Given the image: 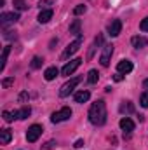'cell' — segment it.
Wrapping results in <instances>:
<instances>
[{
    "label": "cell",
    "mask_w": 148,
    "mask_h": 150,
    "mask_svg": "<svg viewBox=\"0 0 148 150\" xmlns=\"http://www.w3.org/2000/svg\"><path fill=\"white\" fill-rule=\"evenodd\" d=\"M89 120L94 126H103L106 122V105L103 100H98L89 108Z\"/></svg>",
    "instance_id": "6da1fadb"
},
{
    "label": "cell",
    "mask_w": 148,
    "mask_h": 150,
    "mask_svg": "<svg viewBox=\"0 0 148 150\" xmlns=\"http://www.w3.org/2000/svg\"><path fill=\"white\" fill-rule=\"evenodd\" d=\"M80 80H82L80 77H73V79H70L68 82H65V84L61 86V89H59V96H61V98L68 96V94H70V93L73 91L75 87L78 86V82H80Z\"/></svg>",
    "instance_id": "7a4b0ae2"
},
{
    "label": "cell",
    "mask_w": 148,
    "mask_h": 150,
    "mask_svg": "<svg viewBox=\"0 0 148 150\" xmlns=\"http://www.w3.org/2000/svg\"><path fill=\"white\" fill-rule=\"evenodd\" d=\"M72 117V108H68V107H65V108H61V110H58V112H54L51 115V120L54 122V124H58V122H63V120H68Z\"/></svg>",
    "instance_id": "3957f363"
},
{
    "label": "cell",
    "mask_w": 148,
    "mask_h": 150,
    "mask_svg": "<svg viewBox=\"0 0 148 150\" xmlns=\"http://www.w3.org/2000/svg\"><path fill=\"white\" fill-rule=\"evenodd\" d=\"M80 45H82V37H77V40H73V42L65 49V52L61 54V59H68L70 56H73L75 52L80 49Z\"/></svg>",
    "instance_id": "277c9868"
},
{
    "label": "cell",
    "mask_w": 148,
    "mask_h": 150,
    "mask_svg": "<svg viewBox=\"0 0 148 150\" xmlns=\"http://www.w3.org/2000/svg\"><path fill=\"white\" fill-rule=\"evenodd\" d=\"M42 126H38V124H33V126H30L28 127V131H26V140L30 142V143H35L38 138H40V134H42Z\"/></svg>",
    "instance_id": "5b68a950"
},
{
    "label": "cell",
    "mask_w": 148,
    "mask_h": 150,
    "mask_svg": "<svg viewBox=\"0 0 148 150\" xmlns=\"http://www.w3.org/2000/svg\"><path fill=\"white\" fill-rule=\"evenodd\" d=\"M18 19H19L18 12H4L0 16V25H2V28H7L9 25H14Z\"/></svg>",
    "instance_id": "8992f818"
},
{
    "label": "cell",
    "mask_w": 148,
    "mask_h": 150,
    "mask_svg": "<svg viewBox=\"0 0 148 150\" xmlns=\"http://www.w3.org/2000/svg\"><path fill=\"white\" fill-rule=\"evenodd\" d=\"M111 54H113V45H111V44H106V45L103 47L101 56H99V63H101V67H108V65H110Z\"/></svg>",
    "instance_id": "52a82bcc"
},
{
    "label": "cell",
    "mask_w": 148,
    "mask_h": 150,
    "mask_svg": "<svg viewBox=\"0 0 148 150\" xmlns=\"http://www.w3.org/2000/svg\"><path fill=\"white\" fill-rule=\"evenodd\" d=\"M80 63H82V59H80V58H75V59H72L70 63H66V65L63 67L61 74H63V75H72V74L75 72V70H77V68L80 67Z\"/></svg>",
    "instance_id": "ba28073f"
},
{
    "label": "cell",
    "mask_w": 148,
    "mask_h": 150,
    "mask_svg": "<svg viewBox=\"0 0 148 150\" xmlns=\"http://www.w3.org/2000/svg\"><path fill=\"white\" fill-rule=\"evenodd\" d=\"M120 32H122V21L120 19H113L108 25V35L110 37H118Z\"/></svg>",
    "instance_id": "9c48e42d"
},
{
    "label": "cell",
    "mask_w": 148,
    "mask_h": 150,
    "mask_svg": "<svg viewBox=\"0 0 148 150\" xmlns=\"http://www.w3.org/2000/svg\"><path fill=\"white\" fill-rule=\"evenodd\" d=\"M132 68H134V67H132V63H131L129 59H122V61L117 65L118 74H124V75H125V74H131V72H132Z\"/></svg>",
    "instance_id": "30bf717a"
},
{
    "label": "cell",
    "mask_w": 148,
    "mask_h": 150,
    "mask_svg": "<svg viewBox=\"0 0 148 150\" xmlns=\"http://www.w3.org/2000/svg\"><path fill=\"white\" fill-rule=\"evenodd\" d=\"M118 124H120V129H122V131H125V133H131V131H134V122H132L129 117H122Z\"/></svg>",
    "instance_id": "8fae6325"
},
{
    "label": "cell",
    "mask_w": 148,
    "mask_h": 150,
    "mask_svg": "<svg viewBox=\"0 0 148 150\" xmlns=\"http://www.w3.org/2000/svg\"><path fill=\"white\" fill-rule=\"evenodd\" d=\"M131 44H132V47H136V49H143V47H147L148 45V38L136 35V37L131 38Z\"/></svg>",
    "instance_id": "7c38bea8"
},
{
    "label": "cell",
    "mask_w": 148,
    "mask_h": 150,
    "mask_svg": "<svg viewBox=\"0 0 148 150\" xmlns=\"http://www.w3.org/2000/svg\"><path fill=\"white\" fill-rule=\"evenodd\" d=\"M52 18V9H42L38 14V23H49Z\"/></svg>",
    "instance_id": "4fadbf2b"
},
{
    "label": "cell",
    "mask_w": 148,
    "mask_h": 150,
    "mask_svg": "<svg viewBox=\"0 0 148 150\" xmlns=\"http://www.w3.org/2000/svg\"><path fill=\"white\" fill-rule=\"evenodd\" d=\"M89 98H91V93L89 91H78L75 94V101L77 103H85V101H89Z\"/></svg>",
    "instance_id": "5bb4252c"
},
{
    "label": "cell",
    "mask_w": 148,
    "mask_h": 150,
    "mask_svg": "<svg viewBox=\"0 0 148 150\" xmlns=\"http://www.w3.org/2000/svg\"><path fill=\"white\" fill-rule=\"evenodd\" d=\"M11 140H12L11 129H2V131H0V143H2V145H7Z\"/></svg>",
    "instance_id": "9a60e30c"
},
{
    "label": "cell",
    "mask_w": 148,
    "mask_h": 150,
    "mask_svg": "<svg viewBox=\"0 0 148 150\" xmlns=\"http://www.w3.org/2000/svg\"><path fill=\"white\" fill-rule=\"evenodd\" d=\"M9 52H11V45H5L4 51H2V58H0V72H4V68H5V63H7V56H9Z\"/></svg>",
    "instance_id": "2e32d148"
},
{
    "label": "cell",
    "mask_w": 148,
    "mask_h": 150,
    "mask_svg": "<svg viewBox=\"0 0 148 150\" xmlns=\"http://www.w3.org/2000/svg\"><path fill=\"white\" fill-rule=\"evenodd\" d=\"M58 74H59V70H58L56 67H49V68L45 70L44 77H45V80H54V79L58 77Z\"/></svg>",
    "instance_id": "e0dca14e"
},
{
    "label": "cell",
    "mask_w": 148,
    "mask_h": 150,
    "mask_svg": "<svg viewBox=\"0 0 148 150\" xmlns=\"http://www.w3.org/2000/svg\"><path fill=\"white\" fill-rule=\"evenodd\" d=\"M70 33L72 35H77V37H80V19H73V23L70 25Z\"/></svg>",
    "instance_id": "ac0fdd59"
},
{
    "label": "cell",
    "mask_w": 148,
    "mask_h": 150,
    "mask_svg": "<svg viewBox=\"0 0 148 150\" xmlns=\"http://www.w3.org/2000/svg\"><path fill=\"white\" fill-rule=\"evenodd\" d=\"M98 79H99L98 70H91V72L87 74V82H89V84H96V82H98Z\"/></svg>",
    "instance_id": "d6986e66"
},
{
    "label": "cell",
    "mask_w": 148,
    "mask_h": 150,
    "mask_svg": "<svg viewBox=\"0 0 148 150\" xmlns=\"http://www.w3.org/2000/svg\"><path fill=\"white\" fill-rule=\"evenodd\" d=\"M32 113V108L30 107H23L21 110H18V119H28Z\"/></svg>",
    "instance_id": "ffe728a7"
},
{
    "label": "cell",
    "mask_w": 148,
    "mask_h": 150,
    "mask_svg": "<svg viewBox=\"0 0 148 150\" xmlns=\"http://www.w3.org/2000/svg\"><path fill=\"white\" fill-rule=\"evenodd\" d=\"M2 115H4V120H5V122H12L14 119H18V110H14V112H7V110H5Z\"/></svg>",
    "instance_id": "44dd1931"
},
{
    "label": "cell",
    "mask_w": 148,
    "mask_h": 150,
    "mask_svg": "<svg viewBox=\"0 0 148 150\" xmlns=\"http://www.w3.org/2000/svg\"><path fill=\"white\" fill-rule=\"evenodd\" d=\"M42 63H44V58L35 56V58L32 59V68H33V70H37V68H40V67H42Z\"/></svg>",
    "instance_id": "7402d4cb"
},
{
    "label": "cell",
    "mask_w": 148,
    "mask_h": 150,
    "mask_svg": "<svg viewBox=\"0 0 148 150\" xmlns=\"http://www.w3.org/2000/svg\"><path fill=\"white\" fill-rule=\"evenodd\" d=\"M120 112H127V113L134 112V107H132V103H131V101H124V105L120 107Z\"/></svg>",
    "instance_id": "603a6c76"
},
{
    "label": "cell",
    "mask_w": 148,
    "mask_h": 150,
    "mask_svg": "<svg viewBox=\"0 0 148 150\" xmlns=\"http://www.w3.org/2000/svg\"><path fill=\"white\" fill-rule=\"evenodd\" d=\"M14 7H16L18 11H25V9H28V5H26L25 0H14Z\"/></svg>",
    "instance_id": "cb8c5ba5"
},
{
    "label": "cell",
    "mask_w": 148,
    "mask_h": 150,
    "mask_svg": "<svg viewBox=\"0 0 148 150\" xmlns=\"http://www.w3.org/2000/svg\"><path fill=\"white\" fill-rule=\"evenodd\" d=\"M140 105H141L143 108H148V91H145V93L141 94V98H140Z\"/></svg>",
    "instance_id": "d4e9b609"
},
{
    "label": "cell",
    "mask_w": 148,
    "mask_h": 150,
    "mask_svg": "<svg viewBox=\"0 0 148 150\" xmlns=\"http://www.w3.org/2000/svg\"><path fill=\"white\" fill-rule=\"evenodd\" d=\"M85 11H87V7H85V5H77V7L73 9V14H75V16H80V14H84Z\"/></svg>",
    "instance_id": "484cf974"
},
{
    "label": "cell",
    "mask_w": 148,
    "mask_h": 150,
    "mask_svg": "<svg viewBox=\"0 0 148 150\" xmlns=\"http://www.w3.org/2000/svg\"><path fill=\"white\" fill-rule=\"evenodd\" d=\"M14 84V77H9V79H4L2 80V87H11Z\"/></svg>",
    "instance_id": "4316f807"
},
{
    "label": "cell",
    "mask_w": 148,
    "mask_h": 150,
    "mask_svg": "<svg viewBox=\"0 0 148 150\" xmlns=\"http://www.w3.org/2000/svg\"><path fill=\"white\" fill-rule=\"evenodd\" d=\"M56 145H58V143H56L54 140H51V142H47V143H45V145L42 147V150H51V149H54Z\"/></svg>",
    "instance_id": "83f0119b"
},
{
    "label": "cell",
    "mask_w": 148,
    "mask_h": 150,
    "mask_svg": "<svg viewBox=\"0 0 148 150\" xmlns=\"http://www.w3.org/2000/svg\"><path fill=\"white\" fill-rule=\"evenodd\" d=\"M140 30H141V32H148V18H145V19L140 23Z\"/></svg>",
    "instance_id": "f1b7e54d"
},
{
    "label": "cell",
    "mask_w": 148,
    "mask_h": 150,
    "mask_svg": "<svg viewBox=\"0 0 148 150\" xmlns=\"http://www.w3.org/2000/svg\"><path fill=\"white\" fill-rule=\"evenodd\" d=\"M47 5H52V0H40V2H38V7H40V9H44V7H47Z\"/></svg>",
    "instance_id": "f546056e"
},
{
    "label": "cell",
    "mask_w": 148,
    "mask_h": 150,
    "mask_svg": "<svg viewBox=\"0 0 148 150\" xmlns=\"http://www.w3.org/2000/svg\"><path fill=\"white\" fill-rule=\"evenodd\" d=\"M4 38H5V40H12V38H16V32H5V33H4Z\"/></svg>",
    "instance_id": "4dcf8cb0"
},
{
    "label": "cell",
    "mask_w": 148,
    "mask_h": 150,
    "mask_svg": "<svg viewBox=\"0 0 148 150\" xmlns=\"http://www.w3.org/2000/svg\"><path fill=\"white\" fill-rule=\"evenodd\" d=\"M122 79H124V74H117V75H113V80H115V82H122Z\"/></svg>",
    "instance_id": "1f68e13d"
},
{
    "label": "cell",
    "mask_w": 148,
    "mask_h": 150,
    "mask_svg": "<svg viewBox=\"0 0 148 150\" xmlns=\"http://www.w3.org/2000/svg\"><path fill=\"white\" fill-rule=\"evenodd\" d=\"M73 147H75V149H80V147H84V140H77Z\"/></svg>",
    "instance_id": "d6a6232c"
},
{
    "label": "cell",
    "mask_w": 148,
    "mask_h": 150,
    "mask_svg": "<svg viewBox=\"0 0 148 150\" xmlns=\"http://www.w3.org/2000/svg\"><path fill=\"white\" fill-rule=\"evenodd\" d=\"M94 44H96V45H101V44H103V37H101V35H98L96 40H94Z\"/></svg>",
    "instance_id": "836d02e7"
},
{
    "label": "cell",
    "mask_w": 148,
    "mask_h": 150,
    "mask_svg": "<svg viewBox=\"0 0 148 150\" xmlns=\"http://www.w3.org/2000/svg\"><path fill=\"white\" fill-rule=\"evenodd\" d=\"M19 100H21V101H26V100H28V94H26V93H21Z\"/></svg>",
    "instance_id": "e575fe53"
},
{
    "label": "cell",
    "mask_w": 148,
    "mask_h": 150,
    "mask_svg": "<svg viewBox=\"0 0 148 150\" xmlns=\"http://www.w3.org/2000/svg\"><path fill=\"white\" fill-rule=\"evenodd\" d=\"M145 87H148V79L145 80Z\"/></svg>",
    "instance_id": "d590c367"
}]
</instances>
